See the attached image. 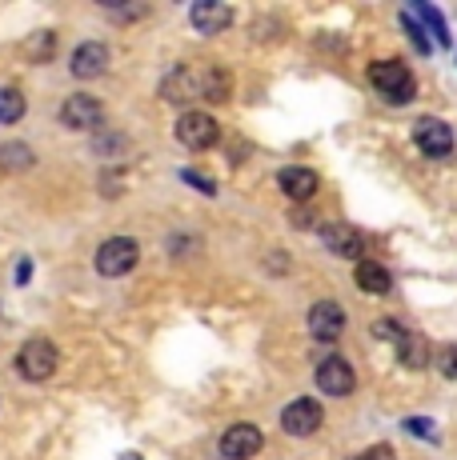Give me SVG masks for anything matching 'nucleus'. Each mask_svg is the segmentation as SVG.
Returning <instances> with one entry per match:
<instances>
[{
    "label": "nucleus",
    "mask_w": 457,
    "mask_h": 460,
    "mask_svg": "<svg viewBox=\"0 0 457 460\" xmlns=\"http://www.w3.org/2000/svg\"><path fill=\"white\" fill-rule=\"evenodd\" d=\"M369 84L390 104H406L417 93V81H413V73L401 60H377V65H369Z\"/></svg>",
    "instance_id": "obj_1"
},
{
    "label": "nucleus",
    "mask_w": 457,
    "mask_h": 460,
    "mask_svg": "<svg viewBox=\"0 0 457 460\" xmlns=\"http://www.w3.org/2000/svg\"><path fill=\"white\" fill-rule=\"evenodd\" d=\"M137 261H140V249L129 236H112V241H104L96 249V272L101 277H125V272L137 269Z\"/></svg>",
    "instance_id": "obj_2"
},
{
    "label": "nucleus",
    "mask_w": 457,
    "mask_h": 460,
    "mask_svg": "<svg viewBox=\"0 0 457 460\" xmlns=\"http://www.w3.org/2000/svg\"><path fill=\"white\" fill-rule=\"evenodd\" d=\"M57 344L52 341H29L21 352H16V373L24 380H49L57 373Z\"/></svg>",
    "instance_id": "obj_3"
},
{
    "label": "nucleus",
    "mask_w": 457,
    "mask_h": 460,
    "mask_svg": "<svg viewBox=\"0 0 457 460\" xmlns=\"http://www.w3.org/2000/svg\"><path fill=\"white\" fill-rule=\"evenodd\" d=\"M177 140L193 153H205V148H213L221 140V125L209 112H184L177 120Z\"/></svg>",
    "instance_id": "obj_4"
},
{
    "label": "nucleus",
    "mask_w": 457,
    "mask_h": 460,
    "mask_svg": "<svg viewBox=\"0 0 457 460\" xmlns=\"http://www.w3.org/2000/svg\"><path fill=\"white\" fill-rule=\"evenodd\" d=\"M413 140H417V148L426 156H434V161L453 153V128L445 125V120H434V117L417 120V125H413Z\"/></svg>",
    "instance_id": "obj_5"
},
{
    "label": "nucleus",
    "mask_w": 457,
    "mask_h": 460,
    "mask_svg": "<svg viewBox=\"0 0 457 460\" xmlns=\"http://www.w3.org/2000/svg\"><path fill=\"white\" fill-rule=\"evenodd\" d=\"M321 404L309 401V396H301V401H293L285 412H281V429L289 432V437H313V432L321 429Z\"/></svg>",
    "instance_id": "obj_6"
},
{
    "label": "nucleus",
    "mask_w": 457,
    "mask_h": 460,
    "mask_svg": "<svg viewBox=\"0 0 457 460\" xmlns=\"http://www.w3.org/2000/svg\"><path fill=\"white\" fill-rule=\"evenodd\" d=\"M309 332H313V341H337L345 332V308L337 300H318L309 308Z\"/></svg>",
    "instance_id": "obj_7"
},
{
    "label": "nucleus",
    "mask_w": 457,
    "mask_h": 460,
    "mask_svg": "<svg viewBox=\"0 0 457 460\" xmlns=\"http://www.w3.org/2000/svg\"><path fill=\"white\" fill-rule=\"evenodd\" d=\"M354 385H357V376H354V368H349V360L325 357L321 365H318V388H321V393L349 396V393H354Z\"/></svg>",
    "instance_id": "obj_8"
},
{
    "label": "nucleus",
    "mask_w": 457,
    "mask_h": 460,
    "mask_svg": "<svg viewBox=\"0 0 457 460\" xmlns=\"http://www.w3.org/2000/svg\"><path fill=\"white\" fill-rule=\"evenodd\" d=\"M60 120H65V128H96L104 120V109H101V101L96 96H85V93H76V96H68L65 101V109H60Z\"/></svg>",
    "instance_id": "obj_9"
},
{
    "label": "nucleus",
    "mask_w": 457,
    "mask_h": 460,
    "mask_svg": "<svg viewBox=\"0 0 457 460\" xmlns=\"http://www.w3.org/2000/svg\"><path fill=\"white\" fill-rule=\"evenodd\" d=\"M261 432L253 429V424H233V429H225V437H221V453L225 460H253L261 453Z\"/></svg>",
    "instance_id": "obj_10"
},
{
    "label": "nucleus",
    "mask_w": 457,
    "mask_h": 460,
    "mask_svg": "<svg viewBox=\"0 0 457 460\" xmlns=\"http://www.w3.org/2000/svg\"><path fill=\"white\" fill-rule=\"evenodd\" d=\"M189 16H193V29L205 32V37H217V32H225L233 24V8L217 4V0H197Z\"/></svg>",
    "instance_id": "obj_11"
},
{
    "label": "nucleus",
    "mask_w": 457,
    "mask_h": 460,
    "mask_svg": "<svg viewBox=\"0 0 457 460\" xmlns=\"http://www.w3.org/2000/svg\"><path fill=\"white\" fill-rule=\"evenodd\" d=\"M68 68H73L76 81H96V76H104V68H109V49L96 40L81 44V49L73 52V65Z\"/></svg>",
    "instance_id": "obj_12"
},
{
    "label": "nucleus",
    "mask_w": 457,
    "mask_h": 460,
    "mask_svg": "<svg viewBox=\"0 0 457 460\" xmlns=\"http://www.w3.org/2000/svg\"><path fill=\"white\" fill-rule=\"evenodd\" d=\"M321 236H325V244H329V252L349 256V261L365 256V236L357 233L354 225H325V228H321Z\"/></svg>",
    "instance_id": "obj_13"
},
{
    "label": "nucleus",
    "mask_w": 457,
    "mask_h": 460,
    "mask_svg": "<svg viewBox=\"0 0 457 460\" xmlns=\"http://www.w3.org/2000/svg\"><path fill=\"white\" fill-rule=\"evenodd\" d=\"M201 76L205 73H197V68H189V65H177V73L165 81V101H181V104H189V101H201Z\"/></svg>",
    "instance_id": "obj_14"
},
{
    "label": "nucleus",
    "mask_w": 457,
    "mask_h": 460,
    "mask_svg": "<svg viewBox=\"0 0 457 460\" xmlns=\"http://www.w3.org/2000/svg\"><path fill=\"white\" fill-rule=\"evenodd\" d=\"M281 192H289L293 200H309L313 192H318V172L313 168H301V164H289L281 168Z\"/></svg>",
    "instance_id": "obj_15"
},
{
    "label": "nucleus",
    "mask_w": 457,
    "mask_h": 460,
    "mask_svg": "<svg viewBox=\"0 0 457 460\" xmlns=\"http://www.w3.org/2000/svg\"><path fill=\"white\" fill-rule=\"evenodd\" d=\"M398 360L406 368H426L429 360H434V349H429V341L421 332H409L406 329V336L398 341Z\"/></svg>",
    "instance_id": "obj_16"
},
{
    "label": "nucleus",
    "mask_w": 457,
    "mask_h": 460,
    "mask_svg": "<svg viewBox=\"0 0 457 460\" xmlns=\"http://www.w3.org/2000/svg\"><path fill=\"white\" fill-rule=\"evenodd\" d=\"M357 288L362 293H369V296H385V293H393V277L381 269V264H373V261H362L357 264Z\"/></svg>",
    "instance_id": "obj_17"
},
{
    "label": "nucleus",
    "mask_w": 457,
    "mask_h": 460,
    "mask_svg": "<svg viewBox=\"0 0 457 460\" xmlns=\"http://www.w3.org/2000/svg\"><path fill=\"white\" fill-rule=\"evenodd\" d=\"M201 96L213 104L228 101V73L225 68H205V76H201Z\"/></svg>",
    "instance_id": "obj_18"
},
{
    "label": "nucleus",
    "mask_w": 457,
    "mask_h": 460,
    "mask_svg": "<svg viewBox=\"0 0 457 460\" xmlns=\"http://www.w3.org/2000/svg\"><path fill=\"white\" fill-rule=\"evenodd\" d=\"M32 148L29 145H0V168L4 172H24V168H32Z\"/></svg>",
    "instance_id": "obj_19"
},
{
    "label": "nucleus",
    "mask_w": 457,
    "mask_h": 460,
    "mask_svg": "<svg viewBox=\"0 0 457 460\" xmlns=\"http://www.w3.org/2000/svg\"><path fill=\"white\" fill-rule=\"evenodd\" d=\"M24 117V96L16 88H0V125H16Z\"/></svg>",
    "instance_id": "obj_20"
},
{
    "label": "nucleus",
    "mask_w": 457,
    "mask_h": 460,
    "mask_svg": "<svg viewBox=\"0 0 457 460\" xmlns=\"http://www.w3.org/2000/svg\"><path fill=\"white\" fill-rule=\"evenodd\" d=\"M434 365H437V373H442V376L457 380V344H445V349H437L434 352Z\"/></svg>",
    "instance_id": "obj_21"
},
{
    "label": "nucleus",
    "mask_w": 457,
    "mask_h": 460,
    "mask_svg": "<svg viewBox=\"0 0 457 460\" xmlns=\"http://www.w3.org/2000/svg\"><path fill=\"white\" fill-rule=\"evenodd\" d=\"M413 13H417V16H421V21H426V24H429V29H434V32H437V40H442V44H450V32H445V21H442V16H437V13H434V8H429V4H417V8H413Z\"/></svg>",
    "instance_id": "obj_22"
},
{
    "label": "nucleus",
    "mask_w": 457,
    "mask_h": 460,
    "mask_svg": "<svg viewBox=\"0 0 457 460\" xmlns=\"http://www.w3.org/2000/svg\"><path fill=\"white\" fill-rule=\"evenodd\" d=\"M373 336H385V341H393V344H398L401 336H406V324H401V321H393V316H381V321L373 324Z\"/></svg>",
    "instance_id": "obj_23"
},
{
    "label": "nucleus",
    "mask_w": 457,
    "mask_h": 460,
    "mask_svg": "<svg viewBox=\"0 0 457 460\" xmlns=\"http://www.w3.org/2000/svg\"><path fill=\"white\" fill-rule=\"evenodd\" d=\"M52 49H57V37H52V32H40L37 44H29L32 60H45V57H52Z\"/></svg>",
    "instance_id": "obj_24"
},
{
    "label": "nucleus",
    "mask_w": 457,
    "mask_h": 460,
    "mask_svg": "<svg viewBox=\"0 0 457 460\" xmlns=\"http://www.w3.org/2000/svg\"><path fill=\"white\" fill-rule=\"evenodd\" d=\"M357 460H398V456H393V448H385V445H373V448H365V453L357 456Z\"/></svg>",
    "instance_id": "obj_25"
},
{
    "label": "nucleus",
    "mask_w": 457,
    "mask_h": 460,
    "mask_svg": "<svg viewBox=\"0 0 457 460\" xmlns=\"http://www.w3.org/2000/svg\"><path fill=\"white\" fill-rule=\"evenodd\" d=\"M181 176H184V181H189V184H197L201 192H209V197H213V189H217V184L209 181V176H201V172H181Z\"/></svg>",
    "instance_id": "obj_26"
},
{
    "label": "nucleus",
    "mask_w": 457,
    "mask_h": 460,
    "mask_svg": "<svg viewBox=\"0 0 457 460\" xmlns=\"http://www.w3.org/2000/svg\"><path fill=\"white\" fill-rule=\"evenodd\" d=\"M293 228H301L305 233V228H318V220H313L309 212H293Z\"/></svg>",
    "instance_id": "obj_27"
},
{
    "label": "nucleus",
    "mask_w": 457,
    "mask_h": 460,
    "mask_svg": "<svg viewBox=\"0 0 457 460\" xmlns=\"http://www.w3.org/2000/svg\"><path fill=\"white\" fill-rule=\"evenodd\" d=\"M409 429L421 432V437H434V429H429V424H421V420H409Z\"/></svg>",
    "instance_id": "obj_28"
},
{
    "label": "nucleus",
    "mask_w": 457,
    "mask_h": 460,
    "mask_svg": "<svg viewBox=\"0 0 457 460\" xmlns=\"http://www.w3.org/2000/svg\"><path fill=\"white\" fill-rule=\"evenodd\" d=\"M121 460H140V456H133V453H125V456H121Z\"/></svg>",
    "instance_id": "obj_29"
}]
</instances>
